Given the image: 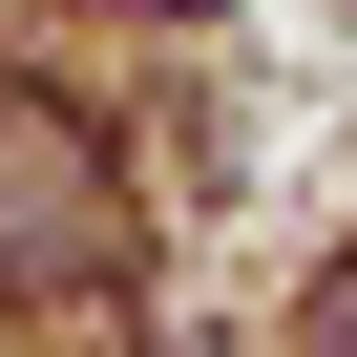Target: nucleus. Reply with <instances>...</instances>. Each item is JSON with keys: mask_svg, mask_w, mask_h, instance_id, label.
Instances as JSON below:
<instances>
[{"mask_svg": "<svg viewBox=\"0 0 357 357\" xmlns=\"http://www.w3.org/2000/svg\"><path fill=\"white\" fill-rule=\"evenodd\" d=\"M0 252H43V273H105V190L63 168V126H0Z\"/></svg>", "mask_w": 357, "mask_h": 357, "instance_id": "1", "label": "nucleus"}]
</instances>
